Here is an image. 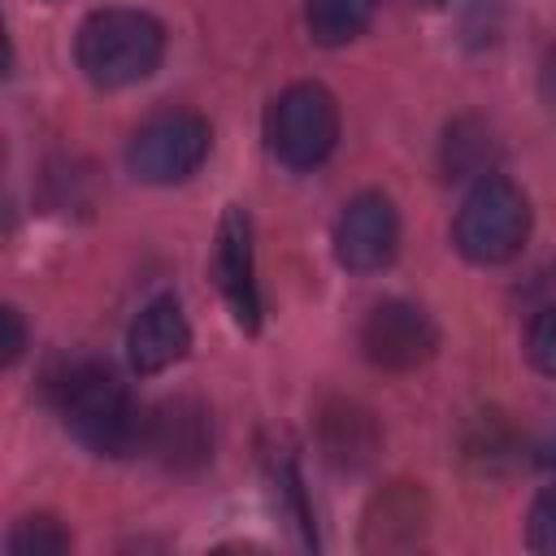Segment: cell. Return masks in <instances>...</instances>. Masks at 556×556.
<instances>
[{"label":"cell","mask_w":556,"mask_h":556,"mask_svg":"<svg viewBox=\"0 0 556 556\" xmlns=\"http://www.w3.org/2000/svg\"><path fill=\"white\" fill-rule=\"evenodd\" d=\"M48 400L56 404L74 443H83L91 456L117 460V456L143 452L148 408L135 404V395L109 365H100V361L61 365L48 378Z\"/></svg>","instance_id":"6da1fadb"},{"label":"cell","mask_w":556,"mask_h":556,"mask_svg":"<svg viewBox=\"0 0 556 556\" xmlns=\"http://www.w3.org/2000/svg\"><path fill=\"white\" fill-rule=\"evenodd\" d=\"M74 56L96 87H135L156 74L165 56V26L143 9H96L78 26Z\"/></svg>","instance_id":"7a4b0ae2"},{"label":"cell","mask_w":556,"mask_h":556,"mask_svg":"<svg viewBox=\"0 0 556 556\" xmlns=\"http://www.w3.org/2000/svg\"><path fill=\"white\" fill-rule=\"evenodd\" d=\"M452 239H456V252L473 265L513 261L530 239V200H526V191L504 174L478 178L469 187L460 213H456Z\"/></svg>","instance_id":"3957f363"},{"label":"cell","mask_w":556,"mask_h":556,"mask_svg":"<svg viewBox=\"0 0 556 556\" xmlns=\"http://www.w3.org/2000/svg\"><path fill=\"white\" fill-rule=\"evenodd\" d=\"M265 143L287 169H317L339 143V104L321 83H291L265 113Z\"/></svg>","instance_id":"277c9868"},{"label":"cell","mask_w":556,"mask_h":556,"mask_svg":"<svg viewBox=\"0 0 556 556\" xmlns=\"http://www.w3.org/2000/svg\"><path fill=\"white\" fill-rule=\"evenodd\" d=\"M208 148H213V130L200 113L165 109L130 135L126 169L148 187H174L204 165Z\"/></svg>","instance_id":"5b68a950"},{"label":"cell","mask_w":556,"mask_h":556,"mask_svg":"<svg viewBox=\"0 0 556 556\" xmlns=\"http://www.w3.org/2000/svg\"><path fill=\"white\" fill-rule=\"evenodd\" d=\"M361 352L374 369L408 374L439 352V326L413 300H382L361 321Z\"/></svg>","instance_id":"8992f818"},{"label":"cell","mask_w":556,"mask_h":556,"mask_svg":"<svg viewBox=\"0 0 556 556\" xmlns=\"http://www.w3.org/2000/svg\"><path fill=\"white\" fill-rule=\"evenodd\" d=\"M400 252V213L382 191H361L334 222V256L352 274H378Z\"/></svg>","instance_id":"52a82bcc"},{"label":"cell","mask_w":556,"mask_h":556,"mask_svg":"<svg viewBox=\"0 0 556 556\" xmlns=\"http://www.w3.org/2000/svg\"><path fill=\"white\" fill-rule=\"evenodd\" d=\"M143 452L174 469V473H191L200 465H208L213 456V421L208 408L191 395H174L161 400L156 408H148V426H143Z\"/></svg>","instance_id":"ba28073f"},{"label":"cell","mask_w":556,"mask_h":556,"mask_svg":"<svg viewBox=\"0 0 556 556\" xmlns=\"http://www.w3.org/2000/svg\"><path fill=\"white\" fill-rule=\"evenodd\" d=\"M213 274L217 287L243 330L261 326V291H256V256H252V222L239 204L226 208L222 230H217V252H213Z\"/></svg>","instance_id":"9c48e42d"},{"label":"cell","mask_w":556,"mask_h":556,"mask_svg":"<svg viewBox=\"0 0 556 556\" xmlns=\"http://www.w3.org/2000/svg\"><path fill=\"white\" fill-rule=\"evenodd\" d=\"M187 348H191V326L174 295L148 300L126 330V361L135 374H165L187 356Z\"/></svg>","instance_id":"30bf717a"},{"label":"cell","mask_w":556,"mask_h":556,"mask_svg":"<svg viewBox=\"0 0 556 556\" xmlns=\"http://www.w3.org/2000/svg\"><path fill=\"white\" fill-rule=\"evenodd\" d=\"M426 521H430L426 495L413 482H391L387 491L374 495V504L365 513V547L369 552L417 547L426 534Z\"/></svg>","instance_id":"8fae6325"},{"label":"cell","mask_w":556,"mask_h":556,"mask_svg":"<svg viewBox=\"0 0 556 556\" xmlns=\"http://www.w3.org/2000/svg\"><path fill=\"white\" fill-rule=\"evenodd\" d=\"M317 439H321V452L330 465L339 469H365L382 443L378 434V421L369 408L352 404V400H330L321 408V421H317Z\"/></svg>","instance_id":"7c38bea8"},{"label":"cell","mask_w":556,"mask_h":556,"mask_svg":"<svg viewBox=\"0 0 556 556\" xmlns=\"http://www.w3.org/2000/svg\"><path fill=\"white\" fill-rule=\"evenodd\" d=\"M378 0H304V26L313 43L339 48L352 43L369 22H374Z\"/></svg>","instance_id":"4fadbf2b"},{"label":"cell","mask_w":556,"mask_h":556,"mask_svg":"<svg viewBox=\"0 0 556 556\" xmlns=\"http://www.w3.org/2000/svg\"><path fill=\"white\" fill-rule=\"evenodd\" d=\"M495 152H500L495 135H491V126H482L478 117H460V122L447 126L443 165H447L452 178H486Z\"/></svg>","instance_id":"5bb4252c"},{"label":"cell","mask_w":556,"mask_h":556,"mask_svg":"<svg viewBox=\"0 0 556 556\" xmlns=\"http://www.w3.org/2000/svg\"><path fill=\"white\" fill-rule=\"evenodd\" d=\"M517 452H521V439H517V430L500 413H478L473 426L465 430V460L478 473H504V469H513L517 465Z\"/></svg>","instance_id":"9a60e30c"},{"label":"cell","mask_w":556,"mask_h":556,"mask_svg":"<svg viewBox=\"0 0 556 556\" xmlns=\"http://www.w3.org/2000/svg\"><path fill=\"white\" fill-rule=\"evenodd\" d=\"M70 530H61L56 517H22L13 530H9V552L13 556H56V552H70Z\"/></svg>","instance_id":"2e32d148"},{"label":"cell","mask_w":556,"mask_h":556,"mask_svg":"<svg viewBox=\"0 0 556 556\" xmlns=\"http://www.w3.org/2000/svg\"><path fill=\"white\" fill-rule=\"evenodd\" d=\"M526 356H530V365L539 374L556 378V304H547V308H539L530 317V326H526Z\"/></svg>","instance_id":"e0dca14e"},{"label":"cell","mask_w":556,"mask_h":556,"mask_svg":"<svg viewBox=\"0 0 556 556\" xmlns=\"http://www.w3.org/2000/svg\"><path fill=\"white\" fill-rule=\"evenodd\" d=\"M526 543H530L534 552L556 556V486H547V491L534 500L530 521H526Z\"/></svg>","instance_id":"ac0fdd59"},{"label":"cell","mask_w":556,"mask_h":556,"mask_svg":"<svg viewBox=\"0 0 556 556\" xmlns=\"http://www.w3.org/2000/svg\"><path fill=\"white\" fill-rule=\"evenodd\" d=\"M0 321H4V365H13L26 348V326H22V313L13 304L0 308Z\"/></svg>","instance_id":"d6986e66"},{"label":"cell","mask_w":556,"mask_h":556,"mask_svg":"<svg viewBox=\"0 0 556 556\" xmlns=\"http://www.w3.org/2000/svg\"><path fill=\"white\" fill-rule=\"evenodd\" d=\"M539 469L556 478V434H552V439H547V443L539 447Z\"/></svg>","instance_id":"ffe728a7"},{"label":"cell","mask_w":556,"mask_h":556,"mask_svg":"<svg viewBox=\"0 0 556 556\" xmlns=\"http://www.w3.org/2000/svg\"><path fill=\"white\" fill-rule=\"evenodd\" d=\"M421 4H443V0H421Z\"/></svg>","instance_id":"44dd1931"}]
</instances>
